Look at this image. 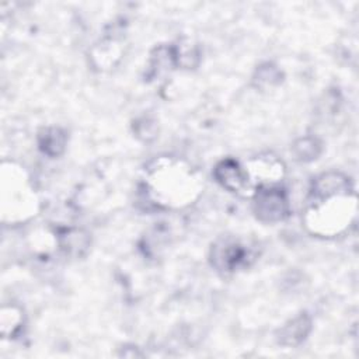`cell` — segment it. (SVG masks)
Here are the masks:
<instances>
[{
	"instance_id": "cell-4",
	"label": "cell",
	"mask_w": 359,
	"mask_h": 359,
	"mask_svg": "<svg viewBox=\"0 0 359 359\" xmlns=\"http://www.w3.org/2000/svg\"><path fill=\"white\" fill-rule=\"evenodd\" d=\"M213 177L217 184L233 194L250 196L255 191L245 168L231 157H226L215 165Z\"/></svg>"
},
{
	"instance_id": "cell-6",
	"label": "cell",
	"mask_w": 359,
	"mask_h": 359,
	"mask_svg": "<svg viewBox=\"0 0 359 359\" xmlns=\"http://www.w3.org/2000/svg\"><path fill=\"white\" fill-rule=\"evenodd\" d=\"M67 143V135L63 129L52 126L45 128L38 133V144L43 154L49 157H57L65 151Z\"/></svg>"
},
{
	"instance_id": "cell-5",
	"label": "cell",
	"mask_w": 359,
	"mask_h": 359,
	"mask_svg": "<svg viewBox=\"0 0 359 359\" xmlns=\"http://www.w3.org/2000/svg\"><path fill=\"white\" fill-rule=\"evenodd\" d=\"M311 331V318L307 313H300L276 331V342L282 346H299Z\"/></svg>"
},
{
	"instance_id": "cell-7",
	"label": "cell",
	"mask_w": 359,
	"mask_h": 359,
	"mask_svg": "<svg viewBox=\"0 0 359 359\" xmlns=\"http://www.w3.org/2000/svg\"><path fill=\"white\" fill-rule=\"evenodd\" d=\"M59 244L60 248L70 257H81L88 245L90 238L88 236L79 229H67L60 233L59 236Z\"/></svg>"
},
{
	"instance_id": "cell-1",
	"label": "cell",
	"mask_w": 359,
	"mask_h": 359,
	"mask_svg": "<svg viewBox=\"0 0 359 359\" xmlns=\"http://www.w3.org/2000/svg\"><path fill=\"white\" fill-rule=\"evenodd\" d=\"M355 192L309 196L304 222L309 230L318 236H335L349 226L355 215Z\"/></svg>"
},
{
	"instance_id": "cell-9",
	"label": "cell",
	"mask_w": 359,
	"mask_h": 359,
	"mask_svg": "<svg viewBox=\"0 0 359 359\" xmlns=\"http://www.w3.org/2000/svg\"><path fill=\"white\" fill-rule=\"evenodd\" d=\"M292 151H293L296 160L303 161V163H309V161L316 160L321 154L323 144L317 137L304 136V137L297 139L293 143Z\"/></svg>"
},
{
	"instance_id": "cell-2",
	"label": "cell",
	"mask_w": 359,
	"mask_h": 359,
	"mask_svg": "<svg viewBox=\"0 0 359 359\" xmlns=\"http://www.w3.org/2000/svg\"><path fill=\"white\" fill-rule=\"evenodd\" d=\"M209 259L216 271L233 273L248 268L257 259V250L238 237L223 236L212 244Z\"/></svg>"
},
{
	"instance_id": "cell-8",
	"label": "cell",
	"mask_w": 359,
	"mask_h": 359,
	"mask_svg": "<svg viewBox=\"0 0 359 359\" xmlns=\"http://www.w3.org/2000/svg\"><path fill=\"white\" fill-rule=\"evenodd\" d=\"M282 80H283V73L280 72V69L276 65L269 62L259 65L252 77V83L255 84V87L262 90L272 88L280 84Z\"/></svg>"
},
{
	"instance_id": "cell-3",
	"label": "cell",
	"mask_w": 359,
	"mask_h": 359,
	"mask_svg": "<svg viewBox=\"0 0 359 359\" xmlns=\"http://www.w3.org/2000/svg\"><path fill=\"white\" fill-rule=\"evenodd\" d=\"M252 201L254 213L264 223H278L290 215L287 194L279 185L258 187L252 194Z\"/></svg>"
}]
</instances>
